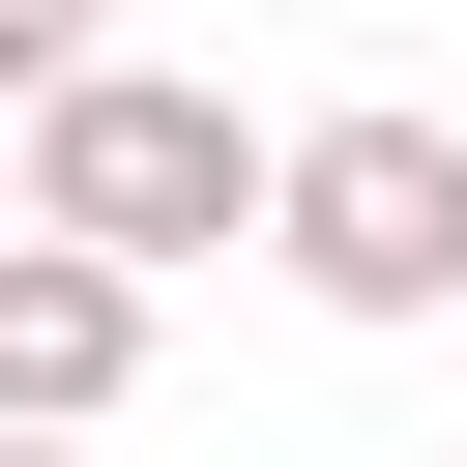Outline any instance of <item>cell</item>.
Listing matches in <instances>:
<instances>
[{
    "label": "cell",
    "instance_id": "6da1fadb",
    "mask_svg": "<svg viewBox=\"0 0 467 467\" xmlns=\"http://www.w3.org/2000/svg\"><path fill=\"white\" fill-rule=\"evenodd\" d=\"M263 175H292V117H234L204 58H88V88L29 117V234H58V263H117V292L234 263V234H263Z\"/></svg>",
    "mask_w": 467,
    "mask_h": 467
},
{
    "label": "cell",
    "instance_id": "7a4b0ae2",
    "mask_svg": "<svg viewBox=\"0 0 467 467\" xmlns=\"http://www.w3.org/2000/svg\"><path fill=\"white\" fill-rule=\"evenodd\" d=\"M263 263H292L321 321H467V117H409V88L292 117V175H263Z\"/></svg>",
    "mask_w": 467,
    "mask_h": 467
},
{
    "label": "cell",
    "instance_id": "3957f363",
    "mask_svg": "<svg viewBox=\"0 0 467 467\" xmlns=\"http://www.w3.org/2000/svg\"><path fill=\"white\" fill-rule=\"evenodd\" d=\"M117 379H146V292L58 263V234H0V438H88Z\"/></svg>",
    "mask_w": 467,
    "mask_h": 467
},
{
    "label": "cell",
    "instance_id": "277c9868",
    "mask_svg": "<svg viewBox=\"0 0 467 467\" xmlns=\"http://www.w3.org/2000/svg\"><path fill=\"white\" fill-rule=\"evenodd\" d=\"M0 467H88V438H0Z\"/></svg>",
    "mask_w": 467,
    "mask_h": 467
},
{
    "label": "cell",
    "instance_id": "5b68a950",
    "mask_svg": "<svg viewBox=\"0 0 467 467\" xmlns=\"http://www.w3.org/2000/svg\"><path fill=\"white\" fill-rule=\"evenodd\" d=\"M0 234H29V146H0Z\"/></svg>",
    "mask_w": 467,
    "mask_h": 467
}]
</instances>
